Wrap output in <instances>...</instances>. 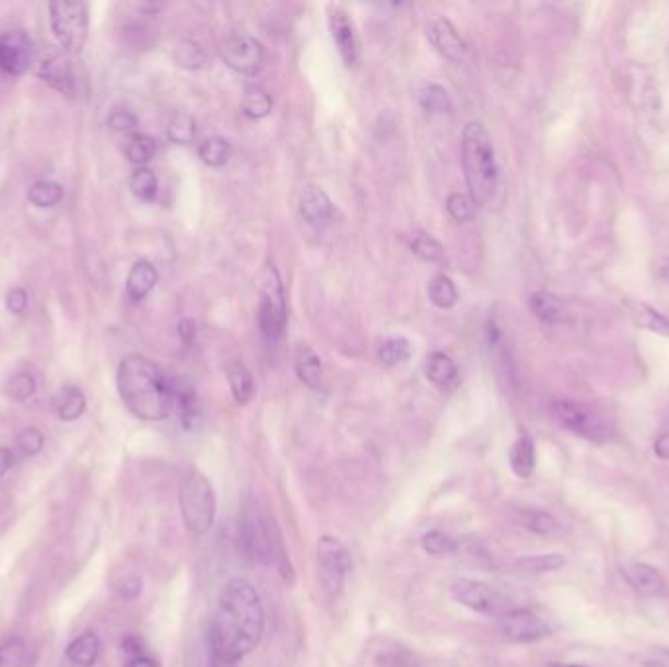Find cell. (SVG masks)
Returning <instances> with one entry per match:
<instances>
[{
    "mask_svg": "<svg viewBox=\"0 0 669 667\" xmlns=\"http://www.w3.org/2000/svg\"><path fill=\"white\" fill-rule=\"evenodd\" d=\"M462 167L474 206H490L500 185L492 136L482 121H468L462 131Z\"/></svg>",
    "mask_w": 669,
    "mask_h": 667,
    "instance_id": "3",
    "label": "cell"
},
{
    "mask_svg": "<svg viewBox=\"0 0 669 667\" xmlns=\"http://www.w3.org/2000/svg\"><path fill=\"white\" fill-rule=\"evenodd\" d=\"M431 42L437 47L438 54L453 63H462L468 56V44L450 20L441 19L431 28Z\"/></svg>",
    "mask_w": 669,
    "mask_h": 667,
    "instance_id": "17",
    "label": "cell"
},
{
    "mask_svg": "<svg viewBox=\"0 0 669 667\" xmlns=\"http://www.w3.org/2000/svg\"><path fill=\"white\" fill-rule=\"evenodd\" d=\"M175 57H177L178 66L186 67V69H200L206 63L204 49L192 39H183L178 44Z\"/></svg>",
    "mask_w": 669,
    "mask_h": 667,
    "instance_id": "41",
    "label": "cell"
},
{
    "mask_svg": "<svg viewBox=\"0 0 669 667\" xmlns=\"http://www.w3.org/2000/svg\"><path fill=\"white\" fill-rule=\"evenodd\" d=\"M411 247H413V253L418 255L419 259L425 260V262H437V260L443 259V245L427 233L418 235Z\"/></svg>",
    "mask_w": 669,
    "mask_h": 667,
    "instance_id": "45",
    "label": "cell"
},
{
    "mask_svg": "<svg viewBox=\"0 0 669 667\" xmlns=\"http://www.w3.org/2000/svg\"><path fill=\"white\" fill-rule=\"evenodd\" d=\"M167 136L168 140L173 141V143H190V141H195V118L190 114H186V112H180L168 124Z\"/></svg>",
    "mask_w": 669,
    "mask_h": 667,
    "instance_id": "40",
    "label": "cell"
},
{
    "mask_svg": "<svg viewBox=\"0 0 669 667\" xmlns=\"http://www.w3.org/2000/svg\"><path fill=\"white\" fill-rule=\"evenodd\" d=\"M265 632V609L257 587L233 577L223 585L210 627L212 662L235 667L259 646Z\"/></svg>",
    "mask_w": 669,
    "mask_h": 667,
    "instance_id": "1",
    "label": "cell"
},
{
    "mask_svg": "<svg viewBox=\"0 0 669 667\" xmlns=\"http://www.w3.org/2000/svg\"><path fill=\"white\" fill-rule=\"evenodd\" d=\"M242 110L247 118L260 120L272 110V98L260 89H249L242 101Z\"/></svg>",
    "mask_w": 669,
    "mask_h": 667,
    "instance_id": "38",
    "label": "cell"
},
{
    "mask_svg": "<svg viewBox=\"0 0 669 667\" xmlns=\"http://www.w3.org/2000/svg\"><path fill=\"white\" fill-rule=\"evenodd\" d=\"M296 374L309 389H321L324 386V364L309 344H297Z\"/></svg>",
    "mask_w": 669,
    "mask_h": 667,
    "instance_id": "21",
    "label": "cell"
},
{
    "mask_svg": "<svg viewBox=\"0 0 669 667\" xmlns=\"http://www.w3.org/2000/svg\"><path fill=\"white\" fill-rule=\"evenodd\" d=\"M450 594L456 602L482 615H497L505 607V597L497 589H493L492 585L478 580H456L455 584L450 585Z\"/></svg>",
    "mask_w": 669,
    "mask_h": 667,
    "instance_id": "12",
    "label": "cell"
},
{
    "mask_svg": "<svg viewBox=\"0 0 669 667\" xmlns=\"http://www.w3.org/2000/svg\"><path fill=\"white\" fill-rule=\"evenodd\" d=\"M26 644L22 639H10L0 644V667H24L26 662Z\"/></svg>",
    "mask_w": 669,
    "mask_h": 667,
    "instance_id": "42",
    "label": "cell"
},
{
    "mask_svg": "<svg viewBox=\"0 0 669 667\" xmlns=\"http://www.w3.org/2000/svg\"><path fill=\"white\" fill-rule=\"evenodd\" d=\"M171 386H173V403L178 406V413H180V419H183V425L186 429H192V426L198 425L200 416H202V409H200V401H198L195 388L185 381L175 382Z\"/></svg>",
    "mask_w": 669,
    "mask_h": 667,
    "instance_id": "26",
    "label": "cell"
},
{
    "mask_svg": "<svg viewBox=\"0 0 669 667\" xmlns=\"http://www.w3.org/2000/svg\"><path fill=\"white\" fill-rule=\"evenodd\" d=\"M34 391H36V378L28 372H20L7 384V394L14 401H26L34 396Z\"/></svg>",
    "mask_w": 669,
    "mask_h": 667,
    "instance_id": "43",
    "label": "cell"
},
{
    "mask_svg": "<svg viewBox=\"0 0 669 667\" xmlns=\"http://www.w3.org/2000/svg\"><path fill=\"white\" fill-rule=\"evenodd\" d=\"M131 192L143 202H153L159 192L157 175L151 168L141 167L131 175Z\"/></svg>",
    "mask_w": 669,
    "mask_h": 667,
    "instance_id": "36",
    "label": "cell"
},
{
    "mask_svg": "<svg viewBox=\"0 0 669 667\" xmlns=\"http://www.w3.org/2000/svg\"><path fill=\"white\" fill-rule=\"evenodd\" d=\"M49 20L67 56H79L89 36V7L84 2H51Z\"/></svg>",
    "mask_w": 669,
    "mask_h": 667,
    "instance_id": "7",
    "label": "cell"
},
{
    "mask_svg": "<svg viewBox=\"0 0 669 667\" xmlns=\"http://www.w3.org/2000/svg\"><path fill=\"white\" fill-rule=\"evenodd\" d=\"M660 277L664 282H668L669 284V259L661 262Z\"/></svg>",
    "mask_w": 669,
    "mask_h": 667,
    "instance_id": "55",
    "label": "cell"
},
{
    "mask_svg": "<svg viewBox=\"0 0 669 667\" xmlns=\"http://www.w3.org/2000/svg\"><path fill=\"white\" fill-rule=\"evenodd\" d=\"M425 374L429 381L433 382L437 388L455 389L458 386V366L446 352H433L425 364Z\"/></svg>",
    "mask_w": 669,
    "mask_h": 667,
    "instance_id": "23",
    "label": "cell"
},
{
    "mask_svg": "<svg viewBox=\"0 0 669 667\" xmlns=\"http://www.w3.org/2000/svg\"><path fill=\"white\" fill-rule=\"evenodd\" d=\"M39 79L46 81L54 91L63 94L66 98H77L79 79L74 73L73 61L69 56H54L39 66Z\"/></svg>",
    "mask_w": 669,
    "mask_h": 667,
    "instance_id": "14",
    "label": "cell"
},
{
    "mask_svg": "<svg viewBox=\"0 0 669 667\" xmlns=\"http://www.w3.org/2000/svg\"><path fill=\"white\" fill-rule=\"evenodd\" d=\"M530 309L532 314L539 317L540 321L544 324L558 325L566 324L567 321V309L564 306V302L547 290H540L535 292L529 300Z\"/></svg>",
    "mask_w": 669,
    "mask_h": 667,
    "instance_id": "22",
    "label": "cell"
},
{
    "mask_svg": "<svg viewBox=\"0 0 669 667\" xmlns=\"http://www.w3.org/2000/svg\"><path fill=\"white\" fill-rule=\"evenodd\" d=\"M116 589H118V594L124 599H136L141 594V582L138 577H128V580H124L121 584H118Z\"/></svg>",
    "mask_w": 669,
    "mask_h": 667,
    "instance_id": "51",
    "label": "cell"
},
{
    "mask_svg": "<svg viewBox=\"0 0 669 667\" xmlns=\"http://www.w3.org/2000/svg\"><path fill=\"white\" fill-rule=\"evenodd\" d=\"M421 547L427 552L429 557L445 558L455 554L458 550V542L455 538L441 533V530H431L425 537L421 538Z\"/></svg>",
    "mask_w": 669,
    "mask_h": 667,
    "instance_id": "39",
    "label": "cell"
},
{
    "mask_svg": "<svg viewBox=\"0 0 669 667\" xmlns=\"http://www.w3.org/2000/svg\"><path fill=\"white\" fill-rule=\"evenodd\" d=\"M239 538L245 554L255 564L272 565L279 560H286V557H280L282 548L272 523L255 501H249L243 510Z\"/></svg>",
    "mask_w": 669,
    "mask_h": 667,
    "instance_id": "4",
    "label": "cell"
},
{
    "mask_svg": "<svg viewBox=\"0 0 669 667\" xmlns=\"http://www.w3.org/2000/svg\"><path fill=\"white\" fill-rule=\"evenodd\" d=\"M118 391L131 416L141 421H163L173 408V386L155 362L130 354L118 366Z\"/></svg>",
    "mask_w": 669,
    "mask_h": 667,
    "instance_id": "2",
    "label": "cell"
},
{
    "mask_svg": "<svg viewBox=\"0 0 669 667\" xmlns=\"http://www.w3.org/2000/svg\"><path fill=\"white\" fill-rule=\"evenodd\" d=\"M500 629L505 639L509 642H517V644L539 642V640L549 639L554 632L552 622L540 617L539 612L532 609H512V611L503 612Z\"/></svg>",
    "mask_w": 669,
    "mask_h": 667,
    "instance_id": "11",
    "label": "cell"
},
{
    "mask_svg": "<svg viewBox=\"0 0 669 667\" xmlns=\"http://www.w3.org/2000/svg\"><path fill=\"white\" fill-rule=\"evenodd\" d=\"M157 280V269L149 260H138L131 267L130 274H128L126 292H128V296L133 302H141V300H145L151 294V290L155 288Z\"/></svg>",
    "mask_w": 669,
    "mask_h": 667,
    "instance_id": "24",
    "label": "cell"
},
{
    "mask_svg": "<svg viewBox=\"0 0 669 667\" xmlns=\"http://www.w3.org/2000/svg\"><path fill=\"white\" fill-rule=\"evenodd\" d=\"M34 59V46L26 32H7L0 36V71L10 77L26 73Z\"/></svg>",
    "mask_w": 669,
    "mask_h": 667,
    "instance_id": "13",
    "label": "cell"
},
{
    "mask_svg": "<svg viewBox=\"0 0 669 667\" xmlns=\"http://www.w3.org/2000/svg\"><path fill=\"white\" fill-rule=\"evenodd\" d=\"M552 418L558 425L595 445H603L614 435L613 423L601 411L572 399H556L552 403Z\"/></svg>",
    "mask_w": 669,
    "mask_h": 667,
    "instance_id": "6",
    "label": "cell"
},
{
    "mask_svg": "<svg viewBox=\"0 0 669 667\" xmlns=\"http://www.w3.org/2000/svg\"><path fill=\"white\" fill-rule=\"evenodd\" d=\"M509 464H512L513 473L520 480H529L535 473L537 448H535V441L527 433H523L513 443L512 450H509Z\"/></svg>",
    "mask_w": 669,
    "mask_h": 667,
    "instance_id": "25",
    "label": "cell"
},
{
    "mask_svg": "<svg viewBox=\"0 0 669 667\" xmlns=\"http://www.w3.org/2000/svg\"><path fill=\"white\" fill-rule=\"evenodd\" d=\"M227 381H230L233 399L239 406H247L253 399V394H255V382H253V374L249 368L242 361L230 362Z\"/></svg>",
    "mask_w": 669,
    "mask_h": 667,
    "instance_id": "29",
    "label": "cell"
},
{
    "mask_svg": "<svg viewBox=\"0 0 669 667\" xmlns=\"http://www.w3.org/2000/svg\"><path fill=\"white\" fill-rule=\"evenodd\" d=\"M517 523L525 530L539 535V537H560L564 533L562 523L552 513L539 510V507H520L517 511Z\"/></svg>",
    "mask_w": 669,
    "mask_h": 667,
    "instance_id": "19",
    "label": "cell"
},
{
    "mask_svg": "<svg viewBox=\"0 0 669 667\" xmlns=\"http://www.w3.org/2000/svg\"><path fill=\"white\" fill-rule=\"evenodd\" d=\"M378 664H380V667H421L411 654H408L406 650L398 648L384 652L378 658Z\"/></svg>",
    "mask_w": 669,
    "mask_h": 667,
    "instance_id": "47",
    "label": "cell"
},
{
    "mask_svg": "<svg viewBox=\"0 0 669 667\" xmlns=\"http://www.w3.org/2000/svg\"><path fill=\"white\" fill-rule=\"evenodd\" d=\"M14 460H16V458H14V453H12L10 448L0 446V478H4V476L12 470Z\"/></svg>",
    "mask_w": 669,
    "mask_h": 667,
    "instance_id": "52",
    "label": "cell"
},
{
    "mask_svg": "<svg viewBox=\"0 0 669 667\" xmlns=\"http://www.w3.org/2000/svg\"><path fill=\"white\" fill-rule=\"evenodd\" d=\"M429 297L441 309H450L458 302V290L446 274H437L429 284Z\"/></svg>",
    "mask_w": 669,
    "mask_h": 667,
    "instance_id": "33",
    "label": "cell"
},
{
    "mask_svg": "<svg viewBox=\"0 0 669 667\" xmlns=\"http://www.w3.org/2000/svg\"><path fill=\"white\" fill-rule=\"evenodd\" d=\"M636 662L641 667H669V648L646 650Z\"/></svg>",
    "mask_w": 669,
    "mask_h": 667,
    "instance_id": "49",
    "label": "cell"
},
{
    "mask_svg": "<svg viewBox=\"0 0 669 667\" xmlns=\"http://www.w3.org/2000/svg\"><path fill=\"white\" fill-rule=\"evenodd\" d=\"M28 200L36 208H54L63 200V186L54 180H37L30 188Z\"/></svg>",
    "mask_w": 669,
    "mask_h": 667,
    "instance_id": "32",
    "label": "cell"
},
{
    "mask_svg": "<svg viewBox=\"0 0 669 667\" xmlns=\"http://www.w3.org/2000/svg\"><path fill=\"white\" fill-rule=\"evenodd\" d=\"M223 63L242 74H257L265 67L267 51L259 39L245 34L225 37L220 46Z\"/></svg>",
    "mask_w": 669,
    "mask_h": 667,
    "instance_id": "10",
    "label": "cell"
},
{
    "mask_svg": "<svg viewBox=\"0 0 669 667\" xmlns=\"http://www.w3.org/2000/svg\"><path fill=\"white\" fill-rule=\"evenodd\" d=\"M419 104L427 112H435V114H445L450 112L453 104L448 98V93L441 84L429 83L419 91Z\"/></svg>",
    "mask_w": 669,
    "mask_h": 667,
    "instance_id": "37",
    "label": "cell"
},
{
    "mask_svg": "<svg viewBox=\"0 0 669 667\" xmlns=\"http://www.w3.org/2000/svg\"><path fill=\"white\" fill-rule=\"evenodd\" d=\"M101 639L94 632H84L79 639L73 640L67 648V659L79 667H93L101 658Z\"/></svg>",
    "mask_w": 669,
    "mask_h": 667,
    "instance_id": "27",
    "label": "cell"
},
{
    "mask_svg": "<svg viewBox=\"0 0 669 667\" xmlns=\"http://www.w3.org/2000/svg\"><path fill=\"white\" fill-rule=\"evenodd\" d=\"M16 443H19V448L24 455L36 456L42 453L46 438L42 435V431H37L36 426H28V429L20 431Z\"/></svg>",
    "mask_w": 669,
    "mask_h": 667,
    "instance_id": "46",
    "label": "cell"
},
{
    "mask_svg": "<svg viewBox=\"0 0 669 667\" xmlns=\"http://www.w3.org/2000/svg\"><path fill=\"white\" fill-rule=\"evenodd\" d=\"M623 577L636 594L644 597H666L669 594L666 577L652 565L631 562L623 565Z\"/></svg>",
    "mask_w": 669,
    "mask_h": 667,
    "instance_id": "16",
    "label": "cell"
},
{
    "mask_svg": "<svg viewBox=\"0 0 669 667\" xmlns=\"http://www.w3.org/2000/svg\"><path fill=\"white\" fill-rule=\"evenodd\" d=\"M259 329L269 343H277L286 329V300L277 269L269 267L265 274L262 300L259 306Z\"/></svg>",
    "mask_w": 669,
    "mask_h": 667,
    "instance_id": "9",
    "label": "cell"
},
{
    "mask_svg": "<svg viewBox=\"0 0 669 667\" xmlns=\"http://www.w3.org/2000/svg\"><path fill=\"white\" fill-rule=\"evenodd\" d=\"M654 453L661 460H669V431L668 433H661L656 443H654Z\"/></svg>",
    "mask_w": 669,
    "mask_h": 667,
    "instance_id": "53",
    "label": "cell"
},
{
    "mask_svg": "<svg viewBox=\"0 0 669 667\" xmlns=\"http://www.w3.org/2000/svg\"><path fill=\"white\" fill-rule=\"evenodd\" d=\"M411 356V344L406 337H388L380 343L378 359L384 366H396Z\"/></svg>",
    "mask_w": 669,
    "mask_h": 667,
    "instance_id": "35",
    "label": "cell"
},
{
    "mask_svg": "<svg viewBox=\"0 0 669 667\" xmlns=\"http://www.w3.org/2000/svg\"><path fill=\"white\" fill-rule=\"evenodd\" d=\"M542 667H587L582 666V664H556V662H550V664H544Z\"/></svg>",
    "mask_w": 669,
    "mask_h": 667,
    "instance_id": "56",
    "label": "cell"
},
{
    "mask_svg": "<svg viewBox=\"0 0 669 667\" xmlns=\"http://www.w3.org/2000/svg\"><path fill=\"white\" fill-rule=\"evenodd\" d=\"M624 309L631 317L632 324L641 329H646L650 334L664 335L669 337V319L666 316H661L658 309L638 302V300H626L624 302Z\"/></svg>",
    "mask_w": 669,
    "mask_h": 667,
    "instance_id": "20",
    "label": "cell"
},
{
    "mask_svg": "<svg viewBox=\"0 0 669 667\" xmlns=\"http://www.w3.org/2000/svg\"><path fill=\"white\" fill-rule=\"evenodd\" d=\"M51 408L61 421H74L83 416L86 399H84L83 391L77 386H63L51 401Z\"/></svg>",
    "mask_w": 669,
    "mask_h": 667,
    "instance_id": "28",
    "label": "cell"
},
{
    "mask_svg": "<svg viewBox=\"0 0 669 667\" xmlns=\"http://www.w3.org/2000/svg\"><path fill=\"white\" fill-rule=\"evenodd\" d=\"M7 309L12 316H22L28 309V292L24 288H12L7 294Z\"/></svg>",
    "mask_w": 669,
    "mask_h": 667,
    "instance_id": "48",
    "label": "cell"
},
{
    "mask_svg": "<svg viewBox=\"0 0 669 667\" xmlns=\"http://www.w3.org/2000/svg\"><path fill=\"white\" fill-rule=\"evenodd\" d=\"M317 570L321 587L331 599L343 592L344 580L351 572V552L339 538L317 540Z\"/></svg>",
    "mask_w": 669,
    "mask_h": 667,
    "instance_id": "8",
    "label": "cell"
},
{
    "mask_svg": "<svg viewBox=\"0 0 669 667\" xmlns=\"http://www.w3.org/2000/svg\"><path fill=\"white\" fill-rule=\"evenodd\" d=\"M157 153V143L153 138L145 133H131L130 138L124 143V155L130 161L131 165L143 167Z\"/></svg>",
    "mask_w": 669,
    "mask_h": 667,
    "instance_id": "30",
    "label": "cell"
},
{
    "mask_svg": "<svg viewBox=\"0 0 669 667\" xmlns=\"http://www.w3.org/2000/svg\"><path fill=\"white\" fill-rule=\"evenodd\" d=\"M126 667H159V666L155 659L149 658V656H143V654H141V656H136V658H131L130 662H128V666Z\"/></svg>",
    "mask_w": 669,
    "mask_h": 667,
    "instance_id": "54",
    "label": "cell"
},
{
    "mask_svg": "<svg viewBox=\"0 0 669 667\" xmlns=\"http://www.w3.org/2000/svg\"><path fill=\"white\" fill-rule=\"evenodd\" d=\"M329 28H331L334 46H337V51L343 59L344 66L353 67L359 59V39L354 34L353 22L349 19V14L339 7H331Z\"/></svg>",
    "mask_w": 669,
    "mask_h": 667,
    "instance_id": "15",
    "label": "cell"
},
{
    "mask_svg": "<svg viewBox=\"0 0 669 667\" xmlns=\"http://www.w3.org/2000/svg\"><path fill=\"white\" fill-rule=\"evenodd\" d=\"M566 565V558L562 554H535L517 560V567L527 574H549Z\"/></svg>",
    "mask_w": 669,
    "mask_h": 667,
    "instance_id": "34",
    "label": "cell"
},
{
    "mask_svg": "<svg viewBox=\"0 0 669 667\" xmlns=\"http://www.w3.org/2000/svg\"><path fill=\"white\" fill-rule=\"evenodd\" d=\"M180 511L183 519L190 533L206 535L214 527L215 513H218V500H215L214 488L208 482L202 473H190L186 476L180 485Z\"/></svg>",
    "mask_w": 669,
    "mask_h": 667,
    "instance_id": "5",
    "label": "cell"
},
{
    "mask_svg": "<svg viewBox=\"0 0 669 667\" xmlns=\"http://www.w3.org/2000/svg\"><path fill=\"white\" fill-rule=\"evenodd\" d=\"M232 143L225 138H218V136L202 141L200 148H198V157L202 159V163H206L208 167L214 168L223 167L232 157Z\"/></svg>",
    "mask_w": 669,
    "mask_h": 667,
    "instance_id": "31",
    "label": "cell"
},
{
    "mask_svg": "<svg viewBox=\"0 0 669 667\" xmlns=\"http://www.w3.org/2000/svg\"><path fill=\"white\" fill-rule=\"evenodd\" d=\"M474 202L470 196L462 192H453L446 200V210L458 223L470 222L474 218Z\"/></svg>",
    "mask_w": 669,
    "mask_h": 667,
    "instance_id": "44",
    "label": "cell"
},
{
    "mask_svg": "<svg viewBox=\"0 0 669 667\" xmlns=\"http://www.w3.org/2000/svg\"><path fill=\"white\" fill-rule=\"evenodd\" d=\"M108 126H110L111 130L116 131L136 130V126H138V118H136L131 112H111L110 118H108Z\"/></svg>",
    "mask_w": 669,
    "mask_h": 667,
    "instance_id": "50",
    "label": "cell"
},
{
    "mask_svg": "<svg viewBox=\"0 0 669 667\" xmlns=\"http://www.w3.org/2000/svg\"><path fill=\"white\" fill-rule=\"evenodd\" d=\"M300 213L307 223L324 227L333 220V202L319 186L306 185L300 192Z\"/></svg>",
    "mask_w": 669,
    "mask_h": 667,
    "instance_id": "18",
    "label": "cell"
}]
</instances>
